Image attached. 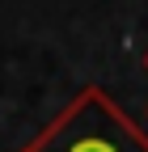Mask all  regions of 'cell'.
<instances>
[{
    "label": "cell",
    "instance_id": "1",
    "mask_svg": "<svg viewBox=\"0 0 148 152\" xmlns=\"http://www.w3.org/2000/svg\"><path fill=\"white\" fill-rule=\"evenodd\" d=\"M21 152H148V135L106 89L85 85Z\"/></svg>",
    "mask_w": 148,
    "mask_h": 152
},
{
    "label": "cell",
    "instance_id": "2",
    "mask_svg": "<svg viewBox=\"0 0 148 152\" xmlns=\"http://www.w3.org/2000/svg\"><path fill=\"white\" fill-rule=\"evenodd\" d=\"M144 72H148V51H144Z\"/></svg>",
    "mask_w": 148,
    "mask_h": 152
}]
</instances>
